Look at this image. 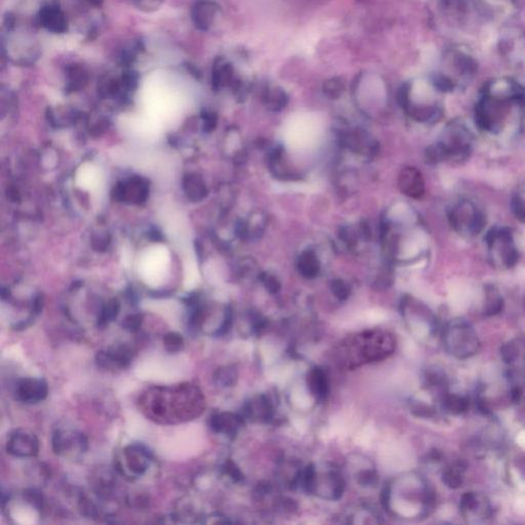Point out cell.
<instances>
[{
  "label": "cell",
  "mask_w": 525,
  "mask_h": 525,
  "mask_svg": "<svg viewBox=\"0 0 525 525\" xmlns=\"http://www.w3.org/2000/svg\"><path fill=\"white\" fill-rule=\"evenodd\" d=\"M396 348L395 338L383 331H369L344 340L336 350L340 366L353 369L364 363L384 360Z\"/></svg>",
  "instance_id": "obj_1"
},
{
  "label": "cell",
  "mask_w": 525,
  "mask_h": 525,
  "mask_svg": "<svg viewBox=\"0 0 525 525\" xmlns=\"http://www.w3.org/2000/svg\"><path fill=\"white\" fill-rule=\"evenodd\" d=\"M450 224L462 235H478L485 225L482 211L472 201H460L452 209L450 215Z\"/></svg>",
  "instance_id": "obj_2"
},
{
  "label": "cell",
  "mask_w": 525,
  "mask_h": 525,
  "mask_svg": "<svg viewBox=\"0 0 525 525\" xmlns=\"http://www.w3.org/2000/svg\"><path fill=\"white\" fill-rule=\"evenodd\" d=\"M445 343L450 353L458 358H468L478 351L479 341L472 327L467 323H456L447 329Z\"/></svg>",
  "instance_id": "obj_3"
},
{
  "label": "cell",
  "mask_w": 525,
  "mask_h": 525,
  "mask_svg": "<svg viewBox=\"0 0 525 525\" xmlns=\"http://www.w3.org/2000/svg\"><path fill=\"white\" fill-rule=\"evenodd\" d=\"M472 135L460 122H452L446 130L444 141L439 144L443 149L445 159L464 161L469 156L472 146Z\"/></svg>",
  "instance_id": "obj_4"
},
{
  "label": "cell",
  "mask_w": 525,
  "mask_h": 525,
  "mask_svg": "<svg viewBox=\"0 0 525 525\" xmlns=\"http://www.w3.org/2000/svg\"><path fill=\"white\" fill-rule=\"evenodd\" d=\"M49 393L47 383L43 379L24 377L16 382L14 387L16 399L23 404H37L45 399Z\"/></svg>",
  "instance_id": "obj_5"
},
{
  "label": "cell",
  "mask_w": 525,
  "mask_h": 525,
  "mask_svg": "<svg viewBox=\"0 0 525 525\" xmlns=\"http://www.w3.org/2000/svg\"><path fill=\"white\" fill-rule=\"evenodd\" d=\"M8 454L19 458H29L38 454V439L32 433L16 431L10 436L6 445Z\"/></svg>",
  "instance_id": "obj_6"
},
{
  "label": "cell",
  "mask_w": 525,
  "mask_h": 525,
  "mask_svg": "<svg viewBox=\"0 0 525 525\" xmlns=\"http://www.w3.org/2000/svg\"><path fill=\"white\" fill-rule=\"evenodd\" d=\"M132 359V350L124 345L100 351L95 355L97 364L103 369H126L130 366Z\"/></svg>",
  "instance_id": "obj_7"
},
{
  "label": "cell",
  "mask_w": 525,
  "mask_h": 525,
  "mask_svg": "<svg viewBox=\"0 0 525 525\" xmlns=\"http://www.w3.org/2000/svg\"><path fill=\"white\" fill-rule=\"evenodd\" d=\"M126 466L136 476H141L146 472L149 463L152 460V452L143 444H132L124 450Z\"/></svg>",
  "instance_id": "obj_8"
},
{
  "label": "cell",
  "mask_w": 525,
  "mask_h": 525,
  "mask_svg": "<svg viewBox=\"0 0 525 525\" xmlns=\"http://www.w3.org/2000/svg\"><path fill=\"white\" fill-rule=\"evenodd\" d=\"M169 253L165 248L157 246L147 253L143 259L141 270L145 272L147 276H161L167 271L169 265Z\"/></svg>",
  "instance_id": "obj_9"
},
{
  "label": "cell",
  "mask_w": 525,
  "mask_h": 525,
  "mask_svg": "<svg viewBox=\"0 0 525 525\" xmlns=\"http://www.w3.org/2000/svg\"><path fill=\"white\" fill-rule=\"evenodd\" d=\"M218 6L211 0H199L193 6L192 18L197 28L207 30L213 25L217 14Z\"/></svg>",
  "instance_id": "obj_10"
},
{
  "label": "cell",
  "mask_w": 525,
  "mask_h": 525,
  "mask_svg": "<svg viewBox=\"0 0 525 525\" xmlns=\"http://www.w3.org/2000/svg\"><path fill=\"white\" fill-rule=\"evenodd\" d=\"M41 26L55 33H64L67 30L65 14L56 6H45L39 14Z\"/></svg>",
  "instance_id": "obj_11"
},
{
  "label": "cell",
  "mask_w": 525,
  "mask_h": 525,
  "mask_svg": "<svg viewBox=\"0 0 525 525\" xmlns=\"http://www.w3.org/2000/svg\"><path fill=\"white\" fill-rule=\"evenodd\" d=\"M242 418L230 412L215 414L211 418V427L215 432L234 436L242 427Z\"/></svg>",
  "instance_id": "obj_12"
},
{
  "label": "cell",
  "mask_w": 525,
  "mask_h": 525,
  "mask_svg": "<svg viewBox=\"0 0 525 525\" xmlns=\"http://www.w3.org/2000/svg\"><path fill=\"white\" fill-rule=\"evenodd\" d=\"M307 385L317 400H323L329 392L327 375L320 369H313L307 377Z\"/></svg>",
  "instance_id": "obj_13"
},
{
  "label": "cell",
  "mask_w": 525,
  "mask_h": 525,
  "mask_svg": "<svg viewBox=\"0 0 525 525\" xmlns=\"http://www.w3.org/2000/svg\"><path fill=\"white\" fill-rule=\"evenodd\" d=\"M248 418L257 420H267L272 415V406L266 396L261 395L248 402L244 412Z\"/></svg>",
  "instance_id": "obj_14"
},
{
  "label": "cell",
  "mask_w": 525,
  "mask_h": 525,
  "mask_svg": "<svg viewBox=\"0 0 525 525\" xmlns=\"http://www.w3.org/2000/svg\"><path fill=\"white\" fill-rule=\"evenodd\" d=\"M213 380L217 385L221 387H231L236 383L237 373L232 366H224L218 369L213 375Z\"/></svg>",
  "instance_id": "obj_15"
},
{
  "label": "cell",
  "mask_w": 525,
  "mask_h": 525,
  "mask_svg": "<svg viewBox=\"0 0 525 525\" xmlns=\"http://www.w3.org/2000/svg\"><path fill=\"white\" fill-rule=\"evenodd\" d=\"M406 190L412 196H420L424 192V182L422 176L416 170H410L406 174Z\"/></svg>",
  "instance_id": "obj_16"
},
{
  "label": "cell",
  "mask_w": 525,
  "mask_h": 525,
  "mask_svg": "<svg viewBox=\"0 0 525 525\" xmlns=\"http://www.w3.org/2000/svg\"><path fill=\"white\" fill-rule=\"evenodd\" d=\"M487 306H485V314L489 316H493V315L498 314L501 312L503 309L504 302L503 299L500 296V294L495 292L493 288L487 290Z\"/></svg>",
  "instance_id": "obj_17"
},
{
  "label": "cell",
  "mask_w": 525,
  "mask_h": 525,
  "mask_svg": "<svg viewBox=\"0 0 525 525\" xmlns=\"http://www.w3.org/2000/svg\"><path fill=\"white\" fill-rule=\"evenodd\" d=\"M163 345L170 353H176L184 347V339L178 333H169L163 337Z\"/></svg>",
  "instance_id": "obj_18"
},
{
  "label": "cell",
  "mask_w": 525,
  "mask_h": 525,
  "mask_svg": "<svg viewBox=\"0 0 525 525\" xmlns=\"http://www.w3.org/2000/svg\"><path fill=\"white\" fill-rule=\"evenodd\" d=\"M78 180H80V186L84 188H93L99 182L97 171H95L93 167H84L78 176Z\"/></svg>",
  "instance_id": "obj_19"
},
{
  "label": "cell",
  "mask_w": 525,
  "mask_h": 525,
  "mask_svg": "<svg viewBox=\"0 0 525 525\" xmlns=\"http://www.w3.org/2000/svg\"><path fill=\"white\" fill-rule=\"evenodd\" d=\"M445 408L452 414H462L468 408V402L464 397L450 395L445 399Z\"/></svg>",
  "instance_id": "obj_20"
},
{
  "label": "cell",
  "mask_w": 525,
  "mask_h": 525,
  "mask_svg": "<svg viewBox=\"0 0 525 525\" xmlns=\"http://www.w3.org/2000/svg\"><path fill=\"white\" fill-rule=\"evenodd\" d=\"M442 481L450 489H458L463 483L462 475H460V471L456 470V469H450L443 473Z\"/></svg>",
  "instance_id": "obj_21"
},
{
  "label": "cell",
  "mask_w": 525,
  "mask_h": 525,
  "mask_svg": "<svg viewBox=\"0 0 525 525\" xmlns=\"http://www.w3.org/2000/svg\"><path fill=\"white\" fill-rule=\"evenodd\" d=\"M511 209L514 215L525 223V198L520 195L514 196L512 199Z\"/></svg>",
  "instance_id": "obj_22"
},
{
  "label": "cell",
  "mask_w": 525,
  "mask_h": 525,
  "mask_svg": "<svg viewBox=\"0 0 525 525\" xmlns=\"http://www.w3.org/2000/svg\"><path fill=\"white\" fill-rule=\"evenodd\" d=\"M24 499L36 509H41L43 505V497L36 489H26L24 491Z\"/></svg>",
  "instance_id": "obj_23"
},
{
  "label": "cell",
  "mask_w": 525,
  "mask_h": 525,
  "mask_svg": "<svg viewBox=\"0 0 525 525\" xmlns=\"http://www.w3.org/2000/svg\"><path fill=\"white\" fill-rule=\"evenodd\" d=\"M223 470L224 472H225V474L231 477L235 482H240V481H242V479H244V474H242V471H240V468L236 466V464L233 460H228L227 462L225 463V465H224Z\"/></svg>",
  "instance_id": "obj_24"
},
{
  "label": "cell",
  "mask_w": 525,
  "mask_h": 525,
  "mask_svg": "<svg viewBox=\"0 0 525 525\" xmlns=\"http://www.w3.org/2000/svg\"><path fill=\"white\" fill-rule=\"evenodd\" d=\"M142 323L143 317L141 315H132V316L126 317L124 319V323H122V327L126 331L135 333V331H139Z\"/></svg>",
  "instance_id": "obj_25"
},
{
  "label": "cell",
  "mask_w": 525,
  "mask_h": 525,
  "mask_svg": "<svg viewBox=\"0 0 525 525\" xmlns=\"http://www.w3.org/2000/svg\"><path fill=\"white\" fill-rule=\"evenodd\" d=\"M478 506L476 495L473 493H465L460 500V508L463 511H474L475 508Z\"/></svg>",
  "instance_id": "obj_26"
},
{
  "label": "cell",
  "mask_w": 525,
  "mask_h": 525,
  "mask_svg": "<svg viewBox=\"0 0 525 525\" xmlns=\"http://www.w3.org/2000/svg\"><path fill=\"white\" fill-rule=\"evenodd\" d=\"M377 475L373 471H363L359 474V483L364 487H373L377 485Z\"/></svg>",
  "instance_id": "obj_27"
},
{
  "label": "cell",
  "mask_w": 525,
  "mask_h": 525,
  "mask_svg": "<svg viewBox=\"0 0 525 525\" xmlns=\"http://www.w3.org/2000/svg\"><path fill=\"white\" fill-rule=\"evenodd\" d=\"M502 358L507 363L513 362L517 357V348L513 344H506L501 349Z\"/></svg>",
  "instance_id": "obj_28"
},
{
  "label": "cell",
  "mask_w": 525,
  "mask_h": 525,
  "mask_svg": "<svg viewBox=\"0 0 525 525\" xmlns=\"http://www.w3.org/2000/svg\"><path fill=\"white\" fill-rule=\"evenodd\" d=\"M325 89L329 95H333V97L339 95L344 89L343 82L340 80H331L325 84Z\"/></svg>",
  "instance_id": "obj_29"
},
{
  "label": "cell",
  "mask_w": 525,
  "mask_h": 525,
  "mask_svg": "<svg viewBox=\"0 0 525 525\" xmlns=\"http://www.w3.org/2000/svg\"><path fill=\"white\" fill-rule=\"evenodd\" d=\"M415 415L418 417H424V418H429L434 415V410L430 406H426V404H416L412 408Z\"/></svg>",
  "instance_id": "obj_30"
},
{
  "label": "cell",
  "mask_w": 525,
  "mask_h": 525,
  "mask_svg": "<svg viewBox=\"0 0 525 525\" xmlns=\"http://www.w3.org/2000/svg\"><path fill=\"white\" fill-rule=\"evenodd\" d=\"M53 450L55 454H60L64 452L63 434L61 431H55L53 435Z\"/></svg>",
  "instance_id": "obj_31"
},
{
  "label": "cell",
  "mask_w": 525,
  "mask_h": 525,
  "mask_svg": "<svg viewBox=\"0 0 525 525\" xmlns=\"http://www.w3.org/2000/svg\"><path fill=\"white\" fill-rule=\"evenodd\" d=\"M139 6L143 8H155L163 2V0H136Z\"/></svg>",
  "instance_id": "obj_32"
},
{
  "label": "cell",
  "mask_w": 525,
  "mask_h": 525,
  "mask_svg": "<svg viewBox=\"0 0 525 525\" xmlns=\"http://www.w3.org/2000/svg\"><path fill=\"white\" fill-rule=\"evenodd\" d=\"M86 1H89V3L93 4V5H100V4L103 2V0H86Z\"/></svg>",
  "instance_id": "obj_33"
}]
</instances>
